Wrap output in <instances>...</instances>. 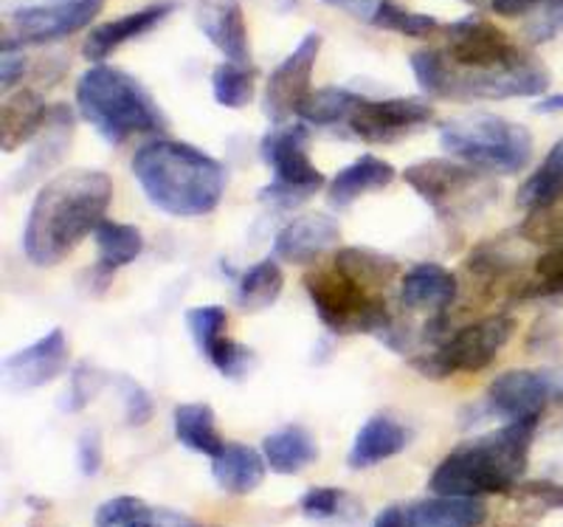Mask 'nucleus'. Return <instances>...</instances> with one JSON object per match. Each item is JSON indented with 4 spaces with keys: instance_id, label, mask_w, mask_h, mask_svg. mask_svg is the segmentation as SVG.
Returning a JSON list of instances; mask_svg holds the SVG:
<instances>
[{
    "instance_id": "obj_1",
    "label": "nucleus",
    "mask_w": 563,
    "mask_h": 527,
    "mask_svg": "<svg viewBox=\"0 0 563 527\" xmlns=\"http://www.w3.org/2000/svg\"><path fill=\"white\" fill-rule=\"evenodd\" d=\"M113 180L102 169H70L34 195L23 226V254L37 268L63 263L104 220Z\"/></svg>"
},
{
    "instance_id": "obj_2",
    "label": "nucleus",
    "mask_w": 563,
    "mask_h": 527,
    "mask_svg": "<svg viewBox=\"0 0 563 527\" xmlns=\"http://www.w3.org/2000/svg\"><path fill=\"white\" fill-rule=\"evenodd\" d=\"M130 167L144 198L169 218H203L223 198L225 167L192 144L158 139L135 150Z\"/></svg>"
},
{
    "instance_id": "obj_3",
    "label": "nucleus",
    "mask_w": 563,
    "mask_h": 527,
    "mask_svg": "<svg viewBox=\"0 0 563 527\" xmlns=\"http://www.w3.org/2000/svg\"><path fill=\"white\" fill-rule=\"evenodd\" d=\"M538 420L541 418L507 420L501 429L451 449L431 471V494L476 496V499L490 494H512L530 463Z\"/></svg>"
},
{
    "instance_id": "obj_4",
    "label": "nucleus",
    "mask_w": 563,
    "mask_h": 527,
    "mask_svg": "<svg viewBox=\"0 0 563 527\" xmlns=\"http://www.w3.org/2000/svg\"><path fill=\"white\" fill-rule=\"evenodd\" d=\"M313 303L319 322L330 333H369L380 339L395 353H406L415 339L409 325L389 310V305L375 290L364 288L355 279L344 277L341 271L316 268L301 279Z\"/></svg>"
},
{
    "instance_id": "obj_5",
    "label": "nucleus",
    "mask_w": 563,
    "mask_h": 527,
    "mask_svg": "<svg viewBox=\"0 0 563 527\" xmlns=\"http://www.w3.org/2000/svg\"><path fill=\"white\" fill-rule=\"evenodd\" d=\"M77 110L113 147L135 133H161L167 128V119L150 90L135 77L104 63H97L79 77Z\"/></svg>"
},
{
    "instance_id": "obj_6",
    "label": "nucleus",
    "mask_w": 563,
    "mask_h": 527,
    "mask_svg": "<svg viewBox=\"0 0 563 527\" xmlns=\"http://www.w3.org/2000/svg\"><path fill=\"white\" fill-rule=\"evenodd\" d=\"M440 144L451 158L496 175L525 173L532 158V133L496 113H465L440 128Z\"/></svg>"
},
{
    "instance_id": "obj_7",
    "label": "nucleus",
    "mask_w": 563,
    "mask_h": 527,
    "mask_svg": "<svg viewBox=\"0 0 563 527\" xmlns=\"http://www.w3.org/2000/svg\"><path fill=\"white\" fill-rule=\"evenodd\" d=\"M308 139L310 130L305 124H276L263 135L260 155L274 169V180L260 189L263 204L274 209H296L324 187V175L310 162Z\"/></svg>"
},
{
    "instance_id": "obj_8",
    "label": "nucleus",
    "mask_w": 563,
    "mask_h": 527,
    "mask_svg": "<svg viewBox=\"0 0 563 527\" xmlns=\"http://www.w3.org/2000/svg\"><path fill=\"white\" fill-rule=\"evenodd\" d=\"M512 333H516L512 316H487V319L460 328L449 339H442L431 353L417 355L409 364L429 381H445L454 373H482L496 361Z\"/></svg>"
},
{
    "instance_id": "obj_9",
    "label": "nucleus",
    "mask_w": 563,
    "mask_h": 527,
    "mask_svg": "<svg viewBox=\"0 0 563 527\" xmlns=\"http://www.w3.org/2000/svg\"><path fill=\"white\" fill-rule=\"evenodd\" d=\"M104 0H3V48L45 45L93 23Z\"/></svg>"
},
{
    "instance_id": "obj_10",
    "label": "nucleus",
    "mask_w": 563,
    "mask_h": 527,
    "mask_svg": "<svg viewBox=\"0 0 563 527\" xmlns=\"http://www.w3.org/2000/svg\"><path fill=\"white\" fill-rule=\"evenodd\" d=\"M404 180L434 209L440 218H462L485 206L487 184L485 173L451 158H426L404 169Z\"/></svg>"
},
{
    "instance_id": "obj_11",
    "label": "nucleus",
    "mask_w": 563,
    "mask_h": 527,
    "mask_svg": "<svg viewBox=\"0 0 563 527\" xmlns=\"http://www.w3.org/2000/svg\"><path fill=\"white\" fill-rule=\"evenodd\" d=\"M550 400H563V370H507L487 386L485 411L501 420L541 418Z\"/></svg>"
},
{
    "instance_id": "obj_12",
    "label": "nucleus",
    "mask_w": 563,
    "mask_h": 527,
    "mask_svg": "<svg viewBox=\"0 0 563 527\" xmlns=\"http://www.w3.org/2000/svg\"><path fill=\"white\" fill-rule=\"evenodd\" d=\"M454 99L541 97L550 88L547 65L530 52H521L512 63L493 68V72H460V68H454Z\"/></svg>"
},
{
    "instance_id": "obj_13",
    "label": "nucleus",
    "mask_w": 563,
    "mask_h": 527,
    "mask_svg": "<svg viewBox=\"0 0 563 527\" xmlns=\"http://www.w3.org/2000/svg\"><path fill=\"white\" fill-rule=\"evenodd\" d=\"M440 32L445 34L442 52L460 72H493L525 52L501 29L482 18L456 20L451 26H442Z\"/></svg>"
},
{
    "instance_id": "obj_14",
    "label": "nucleus",
    "mask_w": 563,
    "mask_h": 527,
    "mask_svg": "<svg viewBox=\"0 0 563 527\" xmlns=\"http://www.w3.org/2000/svg\"><path fill=\"white\" fill-rule=\"evenodd\" d=\"M321 52V34L308 32L296 43L294 52L282 59L271 72L268 83H265L263 94V110L265 117L274 124H285V119L296 117L301 102L310 94V79H313L316 59Z\"/></svg>"
},
{
    "instance_id": "obj_15",
    "label": "nucleus",
    "mask_w": 563,
    "mask_h": 527,
    "mask_svg": "<svg viewBox=\"0 0 563 527\" xmlns=\"http://www.w3.org/2000/svg\"><path fill=\"white\" fill-rule=\"evenodd\" d=\"M434 119V105L420 97L361 99L352 110L350 130L369 144H391Z\"/></svg>"
},
{
    "instance_id": "obj_16",
    "label": "nucleus",
    "mask_w": 563,
    "mask_h": 527,
    "mask_svg": "<svg viewBox=\"0 0 563 527\" xmlns=\"http://www.w3.org/2000/svg\"><path fill=\"white\" fill-rule=\"evenodd\" d=\"M68 364V339L63 328H52L45 336H40L34 344L18 350L3 361V378L9 389L26 393V389H40L52 384Z\"/></svg>"
},
{
    "instance_id": "obj_17",
    "label": "nucleus",
    "mask_w": 563,
    "mask_h": 527,
    "mask_svg": "<svg viewBox=\"0 0 563 527\" xmlns=\"http://www.w3.org/2000/svg\"><path fill=\"white\" fill-rule=\"evenodd\" d=\"M70 142H74V110L59 102L48 108V117H45L43 130L37 133L32 153L26 155V162L20 164V169L14 173L12 193H23V189L32 187L34 180L59 167L65 155H68Z\"/></svg>"
},
{
    "instance_id": "obj_18",
    "label": "nucleus",
    "mask_w": 563,
    "mask_h": 527,
    "mask_svg": "<svg viewBox=\"0 0 563 527\" xmlns=\"http://www.w3.org/2000/svg\"><path fill=\"white\" fill-rule=\"evenodd\" d=\"M341 226L333 215L324 212H308L301 218L290 220L274 240V254L282 263L305 265L316 263V260L339 245Z\"/></svg>"
},
{
    "instance_id": "obj_19",
    "label": "nucleus",
    "mask_w": 563,
    "mask_h": 527,
    "mask_svg": "<svg viewBox=\"0 0 563 527\" xmlns=\"http://www.w3.org/2000/svg\"><path fill=\"white\" fill-rule=\"evenodd\" d=\"M173 12H175V3H167V0H164V3H153V7L139 9V12H130V14H122V18L108 20V23L97 26L88 37H85L82 57L90 59L93 65L102 63V59H108L119 45L130 43V40L141 37V34L153 32L161 20H167Z\"/></svg>"
},
{
    "instance_id": "obj_20",
    "label": "nucleus",
    "mask_w": 563,
    "mask_h": 527,
    "mask_svg": "<svg viewBox=\"0 0 563 527\" xmlns=\"http://www.w3.org/2000/svg\"><path fill=\"white\" fill-rule=\"evenodd\" d=\"M198 26L218 52L225 54L229 63L251 65L249 29L240 3L234 0H206L198 9Z\"/></svg>"
},
{
    "instance_id": "obj_21",
    "label": "nucleus",
    "mask_w": 563,
    "mask_h": 527,
    "mask_svg": "<svg viewBox=\"0 0 563 527\" xmlns=\"http://www.w3.org/2000/svg\"><path fill=\"white\" fill-rule=\"evenodd\" d=\"M460 294V283L445 265L417 263L404 274L400 283V305L406 310L422 314H445Z\"/></svg>"
},
{
    "instance_id": "obj_22",
    "label": "nucleus",
    "mask_w": 563,
    "mask_h": 527,
    "mask_svg": "<svg viewBox=\"0 0 563 527\" xmlns=\"http://www.w3.org/2000/svg\"><path fill=\"white\" fill-rule=\"evenodd\" d=\"M411 431L400 420L389 418V415H372L364 426L358 429L355 440L346 454V465L355 471L372 469V465L384 463L389 457L400 454L409 446Z\"/></svg>"
},
{
    "instance_id": "obj_23",
    "label": "nucleus",
    "mask_w": 563,
    "mask_h": 527,
    "mask_svg": "<svg viewBox=\"0 0 563 527\" xmlns=\"http://www.w3.org/2000/svg\"><path fill=\"white\" fill-rule=\"evenodd\" d=\"M395 175V167L378 155H361L344 169H339L333 180L327 184V204L335 206V209H350L364 195L389 187Z\"/></svg>"
},
{
    "instance_id": "obj_24",
    "label": "nucleus",
    "mask_w": 563,
    "mask_h": 527,
    "mask_svg": "<svg viewBox=\"0 0 563 527\" xmlns=\"http://www.w3.org/2000/svg\"><path fill=\"white\" fill-rule=\"evenodd\" d=\"M268 460L263 451L251 449L245 443H225L218 457H211V476L223 494L249 496L263 485Z\"/></svg>"
},
{
    "instance_id": "obj_25",
    "label": "nucleus",
    "mask_w": 563,
    "mask_h": 527,
    "mask_svg": "<svg viewBox=\"0 0 563 527\" xmlns=\"http://www.w3.org/2000/svg\"><path fill=\"white\" fill-rule=\"evenodd\" d=\"M97 527H206L192 516L173 508H161L139 496H113L102 502L93 516Z\"/></svg>"
},
{
    "instance_id": "obj_26",
    "label": "nucleus",
    "mask_w": 563,
    "mask_h": 527,
    "mask_svg": "<svg viewBox=\"0 0 563 527\" xmlns=\"http://www.w3.org/2000/svg\"><path fill=\"white\" fill-rule=\"evenodd\" d=\"M485 519V502L476 496L434 494L406 508V527H479Z\"/></svg>"
},
{
    "instance_id": "obj_27",
    "label": "nucleus",
    "mask_w": 563,
    "mask_h": 527,
    "mask_svg": "<svg viewBox=\"0 0 563 527\" xmlns=\"http://www.w3.org/2000/svg\"><path fill=\"white\" fill-rule=\"evenodd\" d=\"M48 105L37 90H18L0 108V147L3 153H14L29 144L43 130Z\"/></svg>"
},
{
    "instance_id": "obj_28",
    "label": "nucleus",
    "mask_w": 563,
    "mask_h": 527,
    "mask_svg": "<svg viewBox=\"0 0 563 527\" xmlns=\"http://www.w3.org/2000/svg\"><path fill=\"white\" fill-rule=\"evenodd\" d=\"M263 454L274 474L294 476L319 460V443L305 426H282L263 440Z\"/></svg>"
},
{
    "instance_id": "obj_29",
    "label": "nucleus",
    "mask_w": 563,
    "mask_h": 527,
    "mask_svg": "<svg viewBox=\"0 0 563 527\" xmlns=\"http://www.w3.org/2000/svg\"><path fill=\"white\" fill-rule=\"evenodd\" d=\"M333 268L341 271L344 277L355 279L358 285L369 290H380L397 277L400 263L391 254H384L378 249H366V245H344L335 251Z\"/></svg>"
},
{
    "instance_id": "obj_30",
    "label": "nucleus",
    "mask_w": 563,
    "mask_h": 527,
    "mask_svg": "<svg viewBox=\"0 0 563 527\" xmlns=\"http://www.w3.org/2000/svg\"><path fill=\"white\" fill-rule=\"evenodd\" d=\"M175 438L184 449L206 457H218L223 451V438L218 431V418L209 404H180L173 415Z\"/></svg>"
},
{
    "instance_id": "obj_31",
    "label": "nucleus",
    "mask_w": 563,
    "mask_h": 527,
    "mask_svg": "<svg viewBox=\"0 0 563 527\" xmlns=\"http://www.w3.org/2000/svg\"><path fill=\"white\" fill-rule=\"evenodd\" d=\"M519 206L525 212L547 209V206L563 200V135L552 144L547 158L538 164L536 173L519 187Z\"/></svg>"
},
{
    "instance_id": "obj_32",
    "label": "nucleus",
    "mask_w": 563,
    "mask_h": 527,
    "mask_svg": "<svg viewBox=\"0 0 563 527\" xmlns=\"http://www.w3.org/2000/svg\"><path fill=\"white\" fill-rule=\"evenodd\" d=\"M282 285H285V277H282L276 260H260V263L251 265L240 277L238 290H234V303H238L240 314L268 310L282 296Z\"/></svg>"
},
{
    "instance_id": "obj_33",
    "label": "nucleus",
    "mask_w": 563,
    "mask_h": 527,
    "mask_svg": "<svg viewBox=\"0 0 563 527\" xmlns=\"http://www.w3.org/2000/svg\"><path fill=\"white\" fill-rule=\"evenodd\" d=\"M99 251V271L113 274L115 268L130 265L141 251H144V238L135 226L130 223H115V220L104 218L93 232Z\"/></svg>"
},
{
    "instance_id": "obj_34",
    "label": "nucleus",
    "mask_w": 563,
    "mask_h": 527,
    "mask_svg": "<svg viewBox=\"0 0 563 527\" xmlns=\"http://www.w3.org/2000/svg\"><path fill=\"white\" fill-rule=\"evenodd\" d=\"M358 94H352L346 88H319L310 90L308 99L301 102L296 117L305 119V124H319V128H330V124L350 122L352 110L361 105Z\"/></svg>"
},
{
    "instance_id": "obj_35",
    "label": "nucleus",
    "mask_w": 563,
    "mask_h": 527,
    "mask_svg": "<svg viewBox=\"0 0 563 527\" xmlns=\"http://www.w3.org/2000/svg\"><path fill=\"white\" fill-rule=\"evenodd\" d=\"M411 74H415L417 85H420L422 94L437 99H454V65L445 57V52H437V48H422L409 57Z\"/></svg>"
},
{
    "instance_id": "obj_36",
    "label": "nucleus",
    "mask_w": 563,
    "mask_h": 527,
    "mask_svg": "<svg viewBox=\"0 0 563 527\" xmlns=\"http://www.w3.org/2000/svg\"><path fill=\"white\" fill-rule=\"evenodd\" d=\"M254 65H238L225 59V63H220L211 72V94H214V102L229 110H240L245 105H251V99H254Z\"/></svg>"
},
{
    "instance_id": "obj_37",
    "label": "nucleus",
    "mask_w": 563,
    "mask_h": 527,
    "mask_svg": "<svg viewBox=\"0 0 563 527\" xmlns=\"http://www.w3.org/2000/svg\"><path fill=\"white\" fill-rule=\"evenodd\" d=\"M563 296V245H552L532 265V274L519 285V299H558Z\"/></svg>"
},
{
    "instance_id": "obj_38",
    "label": "nucleus",
    "mask_w": 563,
    "mask_h": 527,
    "mask_svg": "<svg viewBox=\"0 0 563 527\" xmlns=\"http://www.w3.org/2000/svg\"><path fill=\"white\" fill-rule=\"evenodd\" d=\"M372 26L375 29H384V32H397L404 34V37H431L434 32H440V23H437L431 14H422V12H409L406 7L395 3V0H384L372 20Z\"/></svg>"
},
{
    "instance_id": "obj_39",
    "label": "nucleus",
    "mask_w": 563,
    "mask_h": 527,
    "mask_svg": "<svg viewBox=\"0 0 563 527\" xmlns=\"http://www.w3.org/2000/svg\"><path fill=\"white\" fill-rule=\"evenodd\" d=\"M203 355H206V361H209V364L229 381L245 378V375H249L256 364L254 350L245 348V344H240V341L229 339L225 333L220 336V339L211 341L209 350H206Z\"/></svg>"
},
{
    "instance_id": "obj_40",
    "label": "nucleus",
    "mask_w": 563,
    "mask_h": 527,
    "mask_svg": "<svg viewBox=\"0 0 563 527\" xmlns=\"http://www.w3.org/2000/svg\"><path fill=\"white\" fill-rule=\"evenodd\" d=\"M352 505H355V502H352V496L346 494V491L327 488V485L305 491L299 499V510L313 521L344 519V516H350Z\"/></svg>"
},
{
    "instance_id": "obj_41",
    "label": "nucleus",
    "mask_w": 563,
    "mask_h": 527,
    "mask_svg": "<svg viewBox=\"0 0 563 527\" xmlns=\"http://www.w3.org/2000/svg\"><path fill=\"white\" fill-rule=\"evenodd\" d=\"M225 322H229V316L220 305H200V308L186 310V330H189L200 353H206L211 341L225 333Z\"/></svg>"
},
{
    "instance_id": "obj_42",
    "label": "nucleus",
    "mask_w": 563,
    "mask_h": 527,
    "mask_svg": "<svg viewBox=\"0 0 563 527\" xmlns=\"http://www.w3.org/2000/svg\"><path fill=\"white\" fill-rule=\"evenodd\" d=\"M115 386H119V393H122L124 400V420L128 426H144L150 418H153L155 404L150 398V393L139 381H133L130 375H115Z\"/></svg>"
},
{
    "instance_id": "obj_43",
    "label": "nucleus",
    "mask_w": 563,
    "mask_h": 527,
    "mask_svg": "<svg viewBox=\"0 0 563 527\" xmlns=\"http://www.w3.org/2000/svg\"><path fill=\"white\" fill-rule=\"evenodd\" d=\"M102 386V373H99L97 366L82 361V364L74 370L68 384V393L63 395V409L65 411H79L88 406V400L97 395V389Z\"/></svg>"
},
{
    "instance_id": "obj_44",
    "label": "nucleus",
    "mask_w": 563,
    "mask_h": 527,
    "mask_svg": "<svg viewBox=\"0 0 563 527\" xmlns=\"http://www.w3.org/2000/svg\"><path fill=\"white\" fill-rule=\"evenodd\" d=\"M512 496H519L525 502H536L544 510H563V485L552 483V480H530V483L512 491Z\"/></svg>"
},
{
    "instance_id": "obj_45",
    "label": "nucleus",
    "mask_w": 563,
    "mask_h": 527,
    "mask_svg": "<svg viewBox=\"0 0 563 527\" xmlns=\"http://www.w3.org/2000/svg\"><path fill=\"white\" fill-rule=\"evenodd\" d=\"M77 465L85 476L99 474L102 469V438L97 429H85L77 440Z\"/></svg>"
},
{
    "instance_id": "obj_46",
    "label": "nucleus",
    "mask_w": 563,
    "mask_h": 527,
    "mask_svg": "<svg viewBox=\"0 0 563 527\" xmlns=\"http://www.w3.org/2000/svg\"><path fill=\"white\" fill-rule=\"evenodd\" d=\"M558 34H563V7L538 12L530 26H527L530 43H547V40H555Z\"/></svg>"
},
{
    "instance_id": "obj_47",
    "label": "nucleus",
    "mask_w": 563,
    "mask_h": 527,
    "mask_svg": "<svg viewBox=\"0 0 563 527\" xmlns=\"http://www.w3.org/2000/svg\"><path fill=\"white\" fill-rule=\"evenodd\" d=\"M563 7V0H490V9L499 18H525L530 12H544V9Z\"/></svg>"
},
{
    "instance_id": "obj_48",
    "label": "nucleus",
    "mask_w": 563,
    "mask_h": 527,
    "mask_svg": "<svg viewBox=\"0 0 563 527\" xmlns=\"http://www.w3.org/2000/svg\"><path fill=\"white\" fill-rule=\"evenodd\" d=\"M26 74V57L20 54V48H3V59H0V85L3 90L14 88Z\"/></svg>"
},
{
    "instance_id": "obj_49",
    "label": "nucleus",
    "mask_w": 563,
    "mask_h": 527,
    "mask_svg": "<svg viewBox=\"0 0 563 527\" xmlns=\"http://www.w3.org/2000/svg\"><path fill=\"white\" fill-rule=\"evenodd\" d=\"M321 3H324V7L339 9V12L352 14L355 20H364V23H369L372 26V20H375V14H378L384 0H321Z\"/></svg>"
},
{
    "instance_id": "obj_50",
    "label": "nucleus",
    "mask_w": 563,
    "mask_h": 527,
    "mask_svg": "<svg viewBox=\"0 0 563 527\" xmlns=\"http://www.w3.org/2000/svg\"><path fill=\"white\" fill-rule=\"evenodd\" d=\"M372 527H406V508L404 505H389L375 516Z\"/></svg>"
},
{
    "instance_id": "obj_51",
    "label": "nucleus",
    "mask_w": 563,
    "mask_h": 527,
    "mask_svg": "<svg viewBox=\"0 0 563 527\" xmlns=\"http://www.w3.org/2000/svg\"><path fill=\"white\" fill-rule=\"evenodd\" d=\"M536 113H563V94H555V97H547V99H538L532 105Z\"/></svg>"
},
{
    "instance_id": "obj_52",
    "label": "nucleus",
    "mask_w": 563,
    "mask_h": 527,
    "mask_svg": "<svg viewBox=\"0 0 563 527\" xmlns=\"http://www.w3.org/2000/svg\"><path fill=\"white\" fill-rule=\"evenodd\" d=\"M467 3H476V0H467Z\"/></svg>"
}]
</instances>
